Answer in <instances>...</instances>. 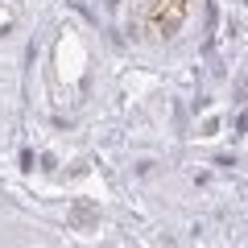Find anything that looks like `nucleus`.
I'll use <instances>...</instances> for the list:
<instances>
[{"mask_svg": "<svg viewBox=\"0 0 248 248\" xmlns=\"http://www.w3.org/2000/svg\"><path fill=\"white\" fill-rule=\"evenodd\" d=\"M186 17H190V0H153L145 9V25L161 37H174L186 25Z\"/></svg>", "mask_w": 248, "mask_h": 248, "instance_id": "f257e3e1", "label": "nucleus"}]
</instances>
